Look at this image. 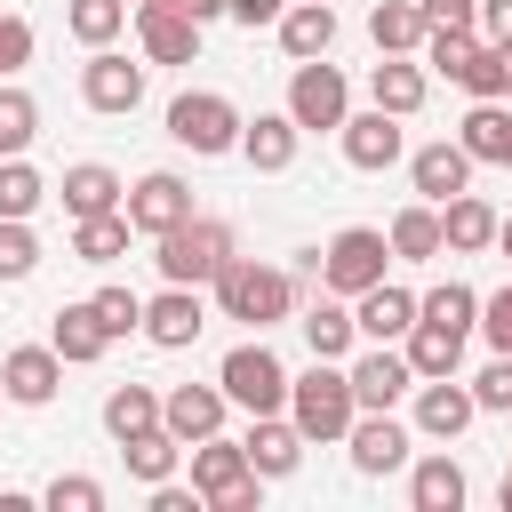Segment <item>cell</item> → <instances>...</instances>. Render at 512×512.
<instances>
[{
	"instance_id": "1",
	"label": "cell",
	"mask_w": 512,
	"mask_h": 512,
	"mask_svg": "<svg viewBox=\"0 0 512 512\" xmlns=\"http://www.w3.org/2000/svg\"><path fill=\"white\" fill-rule=\"evenodd\" d=\"M208 304L224 312V320H240V328H280V320H296V272H280V264H256V256H232L216 280H208Z\"/></svg>"
},
{
	"instance_id": "2",
	"label": "cell",
	"mask_w": 512,
	"mask_h": 512,
	"mask_svg": "<svg viewBox=\"0 0 512 512\" xmlns=\"http://www.w3.org/2000/svg\"><path fill=\"white\" fill-rule=\"evenodd\" d=\"M288 416L312 448H336L360 416V392H352V368L344 360H312L304 376H288Z\"/></svg>"
},
{
	"instance_id": "3",
	"label": "cell",
	"mask_w": 512,
	"mask_h": 512,
	"mask_svg": "<svg viewBox=\"0 0 512 512\" xmlns=\"http://www.w3.org/2000/svg\"><path fill=\"white\" fill-rule=\"evenodd\" d=\"M232 256H240V248H232V232H224L216 216H184L176 232L152 240V264H160V280H176V288H208Z\"/></svg>"
},
{
	"instance_id": "4",
	"label": "cell",
	"mask_w": 512,
	"mask_h": 512,
	"mask_svg": "<svg viewBox=\"0 0 512 512\" xmlns=\"http://www.w3.org/2000/svg\"><path fill=\"white\" fill-rule=\"evenodd\" d=\"M216 384H224V400H232L240 416H280V408H288V368H280V352H272L264 336L232 344V352L216 360Z\"/></svg>"
},
{
	"instance_id": "5",
	"label": "cell",
	"mask_w": 512,
	"mask_h": 512,
	"mask_svg": "<svg viewBox=\"0 0 512 512\" xmlns=\"http://www.w3.org/2000/svg\"><path fill=\"white\" fill-rule=\"evenodd\" d=\"M240 104L232 96H216V88H184L176 104H168V136L192 152V160H224V152H240Z\"/></svg>"
},
{
	"instance_id": "6",
	"label": "cell",
	"mask_w": 512,
	"mask_h": 512,
	"mask_svg": "<svg viewBox=\"0 0 512 512\" xmlns=\"http://www.w3.org/2000/svg\"><path fill=\"white\" fill-rule=\"evenodd\" d=\"M288 120H296L304 136H336V128L352 120V88H344V72H336L328 56H312V64L288 72Z\"/></svg>"
},
{
	"instance_id": "7",
	"label": "cell",
	"mask_w": 512,
	"mask_h": 512,
	"mask_svg": "<svg viewBox=\"0 0 512 512\" xmlns=\"http://www.w3.org/2000/svg\"><path fill=\"white\" fill-rule=\"evenodd\" d=\"M384 264H392V240H384L376 224H344V232L320 248V288H328V296H360V288L384 280Z\"/></svg>"
},
{
	"instance_id": "8",
	"label": "cell",
	"mask_w": 512,
	"mask_h": 512,
	"mask_svg": "<svg viewBox=\"0 0 512 512\" xmlns=\"http://www.w3.org/2000/svg\"><path fill=\"white\" fill-rule=\"evenodd\" d=\"M344 448H352V472H360V480H384V472H408L416 424H400L392 408H360L352 432H344Z\"/></svg>"
},
{
	"instance_id": "9",
	"label": "cell",
	"mask_w": 512,
	"mask_h": 512,
	"mask_svg": "<svg viewBox=\"0 0 512 512\" xmlns=\"http://www.w3.org/2000/svg\"><path fill=\"white\" fill-rule=\"evenodd\" d=\"M120 208H128L136 240H160V232H176L184 216H200V208H192V184H184L176 168H144V176L128 184V200H120Z\"/></svg>"
},
{
	"instance_id": "10",
	"label": "cell",
	"mask_w": 512,
	"mask_h": 512,
	"mask_svg": "<svg viewBox=\"0 0 512 512\" xmlns=\"http://www.w3.org/2000/svg\"><path fill=\"white\" fill-rule=\"evenodd\" d=\"M80 104L104 112V120H128V112L144 104V64H128L120 48H88V64H80Z\"/></svg>"
},
{
	"instance_id": "11",
	"label": "cell",
	"mask_w": 512,
	"mask_h": 512,
	"mask_svg": "<svg viewBox=\"0 0 512 512\" xmlns=\"http://www.w3.org/2000/svg\"><path fill=\"white\" fill-rule=\"evenodd\" d=\"M336 144H344V160H352L360 176H384V168H400V160H408V136H400V112H384V104H368V112H352V120L336 128Z\"/></svg>"
},
{
	"instance_id": "12",
	"label": "cell",
	"mask_w": 512,
	"mask_h": 512,
	"mask_svg": "<svg viewBox=\"0 0 512 512\" xmlns=\"http://www.w3.org/2000/svg\"><path fill=\"white\" fill-rule=\"evenodd\" d=\"M416 408H408V424H416V440H464V424L480 416V400H472V384H456V376H424L416 392H408Z\"/></svg>"
},
{
	"instance_id": "13",
	"label": "cell",
	"mask_w": 512,
	"mask_h": 512,
	"mask_svg": "<svg viewBox=\"0 0 512 512\" xmlns=\"http://www.w3.org/2000/svg\"><path fill=\"white\" fill-rule=\"evenodd\" d=\"M136 48L144 64H200V16H184L176 0L136 8Z\"/></svg>"
},
{
	"instance_id": "14",
	"label": "cell",
	"mask_w": 512,
	"mask_h": 512,
	"mask_svg": "<svg viewBox=\"0 0 512 512\" xmlns=\"http://www.w3.org/2000/svg\"><path fill=\"white\" fill-rule=\"evenodd\" d=\"M472 152L456 144V136H440V144H416L408 152V184H416V200H432V208H448L456 192H472Z\"/></svg>"
},
{
	"instance_id": "15",
	"label": "cell",
	"mask_w": 512,
	"mask_h": 512,
	"mask_svg": "<svg viewBox=\"0 0 512 512\" xmlns=\"http://www.w3.org/2000/svg\"><path fill=\"white\" fill-rule=\"evenodd\" d=\"M200 328H208V296H200V288H176V280H160V296H144V344H160V352H184Z\"/></svg>"
},
{
	"instance_id": "16",
	"label": "cell",
	"mask_w": 512,
	"mask_h": 512,
	"mask_svg": "<svg viewBox=\"0 0 512 512\" xmlns=\"http://www.w3.org/2000/svg\"><path fill=\"white\" fill-rule=\"evenodd\" d=\"M344 368H352L360 408H400V400L416 392V368H408V352H400V344H368V352H352Z\"/></svg>"
},
{
	"instance_id": "17",
	"label": "cell",
	"mask_w": 512,
	"mask_h": 512,
	"mask_svg": "<svg viewBox=\"0 0 512 512\" xmlns=\"http://www.w3.org/2000/svg\"><path fill=\"white\" fill-rule=\"evenodd\" d=\"M56 384H64V352H56V344H16V352L0 360V392H8L16 408H48Z\"/></svg>"
},
{
	"instance_id": "18",
	"label": "cell",
	"mask_w": 512,
	"mask_h": 512,
	"mask_svg": "<svg viewBox=\"0 0 512 512\" xmlns=\"http://www.w3.org/2000/svg\"><path fill=\"white\" fill-rule=\"evenodd\" d=\"M224 416H232L224 384H168V392H160V424H168L184 448L208 440V432H224Z\"/></svg>"
},
{
	"instance_id": "19",
	"label": "cell",
	"mask_w": 512,
	"mask_h": 512,
	"mask_svg": "<svg viewBox=\"0 0 512 512\" xmlns=\"http://www.w3.org/2000/svg\"><path fill=\"white\" fill-rule=\"evenodd\" d=\"M296 152H304V128L288 120V104H280V112H256V120L240 128V160H248L256 176H288Z\"/></svg>"
},
{
	"instance_id": "20",
	"label": "cell",
	"mask_w": 512,
	"mask_h": 512,
	"mask_svg": "<svg viewBox=\"0 0 512 512\" xmlns=\"http://www.w3.org/2000/svg\"><path fill=\"white\" fill-rule=\"evenodd\" d=\"M352 320H360V344H400V336L416 328V288L376 280V288L352 296Z\"/></svg>"
},
{
	"instance_id": "21",
	"label": "cell",
	"mask_w": 512,
	"mask_h": 512,
	"mask_svg": "<svg viewBox=\"0 0 512 512\" xmlns=\"http://www.w3.org/2000/svg\"><path fill=\"white\" fill-rule=\"evenodd\" d=\"M240 448H248V464L264 472V480H288L296 464H304V432H296V416L280 408V416H248V432H240Z\"/></svg>"
},
{
	"instance_id": "22",
	"label": "cell",
	"mask_w": 512,
	"mask_h": 512,
	"mask_svg": "<svg viewBox=\"0 0 512 512\" xmlns=\"http://www.w3.org/2000/svg\"><path fill=\"white\" fill-rule=\"evenodd\" d=\"M464 496H472V480H464V464H456L448 448L408 456V504H416V512H464Z\"/></svg>"
},
{
	"instance_id": "23",
	"label": "cell",
	"mask_w": 512,
	"mask_h": 512,
	"mask_svg": "<svg viewBox=\"0 0 512 512\" xmlns=\"http://www.w3.org/2000/svg\"><path fill=\"white\" fill-rule=\"evenodd\" d=\"M272 32H280V56H288V64H312V56L336 48V8H328V0H288Z\"/></svg>"
},
{
	"instance_id": "24",
	"label": "cell",
	"mask_w": 512,
	"mask_h": 512,
	"mask_svg": "<svg viewBox=\"0 0 512 512\" xmlns=\"http://www.w3.org/2000/svg\"><path fill=\"white\" fill-rule=\"evenodd\" d=\"M456 144L480 168H512V112H504V96H472V112L456 120Z\"/></svg>"
},
{
	"instance_id": "25",
	"label": "cell",
	"mask_w": 512,
	"mask_h": 512,
	"mask_svg": "<svg viewBox=\"0 0 512 512\" xmlns=\"http://www.w3.org/2000/svg\"><path fill=\"white\" fill-rule=\"evenodd\" d=\"M48 344L64 352V368H96V360L112 352V336H104L96 304H56V312H48Z\"/></svg>"
},
{
	"instance_id": "26",
	"label": "cell",
	"mask_w": 512,
	"mask_h": 512,
	"mask_svg": "<svg viewBox=\"0 0 512 512\" xmlns=\"http://www.w3.org/2000/svg\"><path fill=\"white\" fill-rule=\"evenodd\" d=\"M304 344H312V360H352L360 352V320H352V296H320L304 320Z\"/></svg>"
},
{
	"instance_id": "27",
	"label": "cell",
	"mask_w": 512,
	"mask_h": 512,
	"mask_svg": "<svg viewBox=\"0 0 512 512\" xmlns=\"http://www.w3.org/2000/svg\"><path fill=\"white\" fill-rule=\"evenodd\" d=\"M424 96H432V72L416 64V56H384L376 72H368V104H384V112H424Z\"/></svg>"
},
{
	"instance_id": "28",
	"label": "cell",
	"mask_w": 512,
	"mask_h": 512,
	"mask_svg": "<svg viewBox=\"0 0 512 512\" xmlns=\"http://www.w3.org/2000/svg\"><path fill=\"white\" fill-rule=\"evenodd\" d=\"M56 200H64V216H104V208H120V200H128V184H120L104 160H72V168H64V184H56Z\"/></svg>"
},
{
	"instance_id": "29",
	"label": "cell",
	"mask_w": 512,
	"mask_h": 512,
	"mask_svg": "<svg viewBox=\"0 0 512 512\" xmlns=\"http://www.w3.org/2000/svg\"><path fill=\"white\" fill-rule=\"evenodd\" d=\"M384 240H392L400 264H432V256H448V232H440V208H432V200H408V208L384 224Z\"/></svg>"
},
{
	"instance_id": "30",
	"label": "cell",
	"mask_w": 512,
	"mask_h": 512,
	"mask_svg": "<svg viewBox=\"0 0 512 512\" xmlns=\"http://www.w3.org/2000/svg\"><path fill=\"white\" fill-rule=\"evenodd\" d=\"M496 208L480 200V192H456L448 208H440V232H448V256H480V248H496Z\"/></svg>"
},
{
	"instance_id": "31",
	"label": "cell",
	"mask_w": 512,
	"mask_h": 512,
	"mask_svg": "<svg viewBox=\"0 0 512 512\" xmlns=\"http://www.w3.org/2000/svg\"><path fill=\"white\" fill-rule=\"evenodd\" d=\"M136 240L128 208H104V216H72V264H120Z\"/></svg>"
},
{
	"instance_id": "32",
	"label": "cell",
	"mask_w": 512,
	"mask_h": 512,
	"mask_svg": "<svg viewBox=\"0 0 512 512\" xmlns=\"http://www.w3.org/2000/svg\"><path fill=\"white\" fill-rule=\"evenodd\" d=\"M424 32H432V24H424L416 0H376V8H368V40H376V56H416Z\"/></svg>"
},
{
	"instance_id": "33",
	"label": "cell",
	"mask_w": 512,
	"mask_h": 512,
	"mask_svg": "<svg viewBox=\"0 0 512 512\" xmlns=\"http://www.w3.org/2000/svg\"><path fill=\"white\" fill-rule=\"evenodd\" d=\"M400 352H408L416 384H424V376H456V368H464V336H456V328H440V320H416V328L400 336Z\"/></svg>"
},
{
	"instance_id": "34",
	"label": "cell",
	"mask_w": 512,
	"mask_h": 512,
	"mask_svg": "<svg viewBox=\"0 0 512 512\" xmlns=\"http://www.w3.org/2000/svg\"><path fill=\"white\" fill-rule=\"evenodd\" d=\"M120 464H128V480H144V488H160V480H176V464H184V440H176L168 424H152V432H136V440H120Z\"/></svg>"
},
{
	"instance_id": "35",
	"label": "cell",
	"mask_w": 512,
	"mask_h": 512,
	"mask_svg": "<svg viewBox=\"0 0 512 512\" xmlns=\"http://www.w3.org/2000/svg\"><path fill=\"white\" fill-rule=\"evenodd\" d=\"M160 424V392L152 384H112L104 392V432L112 440H136V432H152Z\"/></svg>"
},
{
	"instance_id": "36",
	"label": "cell",
	"mask_w": 512,
	"mask_h": 512,
	"mask_svg": "<svg viewBox=\"0 0 512 512\" xmlns=\"http://www.w3.org/2000/svg\"><path fill=\"white\" fill-rule=\"evenodd\" d=\"M64 32L80 48H112L128 32V0H64Z\"/></svg>"
},
{
	"instance_id": "37",
	"label": "cell",
	"mask_w": 512,
	"mask_h": 512,
	"mask_svg": "<svg viewBox=\"0 0 512 512\" xmlns=\"http://www.w3.org/2000/svg\"><path fill=\"white\" fill-rule=\"evenodd\" d=\"M416 320H440V328L472 336V328H480V288H464V280H440V288H424V296H416Z\"/></svg>"
},
{
	"instance_id": "38",
	"label": "cell",
	"mask_w": 512,
	"mask_h": 512,
	"mask_svg": "<svg viewBox=\"0 0 512 512\" xmlns=\"http://www.w3.org/2000/svg\"><path fill=\"white\" fill-rule=\"evenodd\" d=\"M48 192H56V184H48L24 152H8V160H0V216H40V200H48Z\"/></svg>"
},
{
	"instance_id": "39",
	"label": "cell",
	"mask_w": 512,
	"mask_h": 512,
	"mask_svg": "<svg viewBox=\"0 0 512 512\" xmlns=\"http://www.w3.org/2000/svg\"><path fill=\"white\" fill-rule=\"evenodd\" d=\"M424 72H440V80H464L472 72V56H480V24H464V32H424Z\"/></svg>"
},
{
	"instance_id": "40",
	"label": "cell",
	"mask_w": 512,
	"mask_h": 512,
	"mask_svg": "<svg viewBox=\"0 0 512 512\" xmlns=\"http://www.w3.org/2000/svg\"><path fill=\"white\" fill-rule=\"evenodd\" d=\"M32 136H40V104H32V88L0 80V160H8V152H32Z\"/></svg>"
},
{
	"instance_id": "41",
	"label": "cell",
	"mask_w": 512,
	"mask_h": 512,
	"mask_svg": "<svg viewBox=\"0 0 512 512\" xmlns=\"http://www.w3.org/2000/svg\"><path fill=\"white\" fill-rule=\"evenodd\" d=\"M40 272V232H32V216H0V280L16 288V280H32Z\"/></svg>"
},
{
	"instance_id": "42",
	"label": "cell",
	"mask_w": 512,
	"mask_h": 512,
	"mask_svg": "<svg viewBox=\"0 0 512 512\" xmlns=\"http://www.w3.org/2000/svg\"><path fill=\"white\" fill-rule=\"evenodd\" d=\"M88 304H96V320H104L112 344H120V336H144V296H136V288H96Z\"/></svg>"
},
{
	"instance_id": "43",
	"label": "cell",
	"mask_w": 512,
	"mask_h": 512,
	"mask_svg": "<svg viewBox=\"0 0 512 512\" xmlns=\"http://www.w3.org/2000/svg\"><path fill=\"white\" fill-rule=\"evenodd\" d=\"M40 504H48V512H104V480H88V472H56V480L40 488Z\"/></svg>"
},
{
	"instance_id": "44",
	"label": "cell",
	"mask_w": 512,
	"mask_h": 512,
	"mask_svg": "<svg viewBox=\"0 0 512 512\" xmlns=\"http://www.w3.org/2000/svg\"><path fill=\"white\" fill-rule=\"evenodd\" d=\"M464 96H512V72H504V48L496 40H480V56H472V72L456 80Z\"/></svg>"
},
{
	"instance_id": "45",
	"label": "cell",
	"mask_w": 512,
	"mask_h": 512,
	"mask_svg": "<svg viewBox=\"0 0 512 512\" xmlns=\"http://www.w3.org/2000/svg\"><path fill=\"white\" fill-rule=\"evenodd\" d=\"M472 400H480V416H512V352H496V360L472 376Z\"/></svg>"
},
{
	"instance_id": "46",
	"label": "cell",
	"mask_w": 512,
	"mask_h": 512,
	"mask_svg": "<svg viewBox=\"0 0 512 512\" xmlns=\"http://www.w3.org/2000/svg\"><path fill=\"white\" fill-rule=\"evenodd\" d=\"M24 64H32V24H24L16 8H0V80L24 72Z\"/></svg>"
},
{
	"instance_id": "47",
	"label": "cell",
	"mask_w": 512,
	"mask_h": 512,
	"mask_svg": "<svg viewBox=\"0 0 512 512\" xmlns=\"http://www.w3.org/2000/svg\"><path fill=\"white\" fill-rule=\"evenodd\" d=\"M480 336H488L496 352H512V280H504L496 296H480Z\"/></svg>"
},
{
	"instance_id": "48",
	"label": "cell",
	"mask_w": 512,
	"mask_h": 512,
	"mask_svg": "<svg viewBox=\"0 0 512 512\" xmlns=\"http://www.w3.org/2000/svg\"><path fill=\"white\" fill-rule=\"evenodd\" d=\"M416 8H424L432 32H464V24H480V0H416Z\"/></svg>"
},
{
	"instance_id": "49",
	"label": "cell",
	"mask_w": 512,
	"mask_h": 512,
	"mask_svg": "<svg viewBox=\"0 0 512 512\" xmlns=\"http://www.w3.org/2000/svg\"><path fill=\"white\" fill-rule=\"evenodd\" d=\"M480 40L512 48V0H480Z\"/></svg>"
},
{
	"instance_id": "50",
	"label": "cell",
	"mask_w": 512,
	"mask_h": 512,
	"mask_svg": "<svg viewBox=\"0 0 512 512\" xmlns=\"http://www.w3.org/2000/svg\"><path fill=\"white\" fill-rule=\"evenodd\" d=\"M280 8H288V0H224V16L248 24V32H256V24H280Z\"/></svg>"
},
{
	"instance_id": "51",
	"label": "cell",
	"mask_w": 512,
	"mask_h": 512,
	"mask_svg": "<svg viewBox=\"0 0 512 512\" xmlns=\"http://www.w3.org/2000/svg\"><path fill=\"white\" fill-rule=\"evenodd\" d=\"M200 504H208L200 488H176V480H160V488H152V512H200Z\"/></svg>"
},
{
	"instance_id": "52",
	"label": "cell",
	"mask_w": 512,
	"mask_h": 512,
	"mask_svg": "<svg viewBox=\"0 0 512 512\" xmlns=\"http://www.w3.org/2000/svg\"><path fill=\"white\" fill-rule=\"evenodd\" d=\"M176 8H184V16H200V24H208V16H224V0H176Z\"/></svg>"
},
{
	"instance_id": "53",
	"label": "cell",
	"mask_w": 512,
	"mask_h": 512,
	"mask_svg": "<svg viewBox=\"0 0 512 512\" xmlns=\"http://www.w3.org/2000/svg\"><path fill=\"white\" fill-rule=\"evenodd\" d=\"M496 248H504V256H512V216H504V224H496Z\"/></svg>"
},
{
	"instance_id": "54",
	"label": "cell",
	"mask_w": 512,
	"mask_h": 512,
	"mask_svg": "<svg viewBox=\"0 0 512 512\" xmlns=\"http://www.w3.org/2000/svg\"><path fill=\"white\" fill-rule=\"evenodd\" d=\"M504 512H512V464H504Z\"/></svg>"
},
{
	"instance_id": "55",
	"label": "cell",
	"mask_w": 512,
	"mask_h": 512,
	"mask_svg": "<svg viewBox=\"0 0 512 512\" xmlns=\"http://www.w3.org/2000/svg\"><path fill=\"white\" fill-rule=\"evenodd\" d=\"M128 8H152V0H128Z\"/></svg>"
},
{
	"instance_id": "56",
	"label": "cell",
	"mask_w": 512,
	"mask_h": 512,
	"mask_svg": "<svg viewBox=\"0 0 512 512\" xmlns=\"http://www.w3.org/2000/svg\"><path fill=\"white\" fill-rule=\"evenodd\" d=\"M0 400H8V392H0Z\"/></svg>"
}]
</instances>
